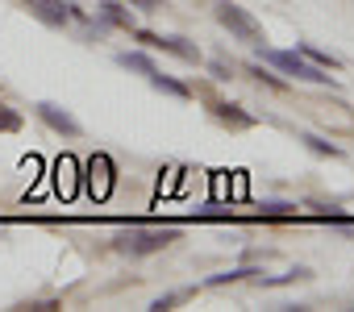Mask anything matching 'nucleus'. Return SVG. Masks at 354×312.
Segmentation results:
<instances>
[{"label":"nucleus","mask_w":354,"mask_h":312,"mask_svg":"<svg viewBox=\"0 0 354 312\" xmlns=\"http://www.w3.org/2000/svg\"><path fill=\"white\" fill-rule=\"evenodd\" d=\"M129 9H142V13H158V9H167L162 0H125Z\"/></svg>","instance_id":"obj_21"},{"label":"nucleus","mask_w":354,"mask_h":312,"mask_svg":"<svg viewBox=\"0 0 354 312\" xmlns=\"http://www.w3.org/2000/svg\"><path fill=\"white\" fill-rule=\"evenodd\" d=\"M263 217H296V204H279V200H271V204H263Z\"/></svg>","instance_id":"obj_19"},{"label":"nucleus","mask_w":354,"mask_h":312,"mask_svg":"<svg viewBox=\"0 0 354 312\" xmlns=\"http://www.w3.org/2000/svg\"><path fill=\"white\" fill-rule=\"evenodd\" d=\"M188 295H192V287H184V291H167V295L150 300V312H167V308H175V304H184Z\"/></svg>","instance_id":"obj_18"},{"label":"nucleus","mask_w":354,"mask_h":312,"mask_svg":"<svg viewBox=\"0 0 354 312\" xmlns=\"http://www.w3.org/2000/svg\"><path fill=\"white\" fill-rule=\"evenodd\" d=\"M313 154H321V159H342V146H333V142H325V137H317V133H308V129H300L296 133Z\"/></svg>","instance_id":"obj_13"},{"label":"nucleus","mask_w":354,"mask_h":312,"mask_svg":"<svg viewBox=\"0 0 354 312\" xmlns=\"http://www.w3.org/2000/svg\"><path fill=\"white\" fill-rule=\"evenodd\" d=\"M21 125H26V117H21L13 104L0 100V133H21Z\"/></svg>","instance_id":"obj_16"},{"label":"nucleus","mask_w":354,"mask_h":312,"mask_svg":"<svg viewBox=\"0 0 354 312\" xmlns=\"http://www.w3.org/2000/svg\"><path fill=\"white\" fill-rule=\"evenodd\" d=\"M259 271L254 266H238V271H221V275H213L209 279V287H225V283H238V279H254Z\"/></svg>","instance_id":"obj_17"},{"label":"nucleus","mask_w":354,"mask_h":312,"mask_svg":"<svg viewBox=\"0 0 354 312\" xmlns=\"http://www.w3.org/2000/svg\"><path fill=\"white\" fill-rule=\"evenodd\" d=\"M175 237H180V229L175 225H125L117 237H113V250L125 254V258H150L158 250H167Z\"/></svg>","instance_id":"obj_1"},{"label":"nucleus","mask_w":354,"mask_h":312,"mask_svg":"<svg viewBox=\"0 0 354 312\" xmlns=\"http://www.w3.org/2000/svg\"><path fill=\"white\" fill-rule=\"evenodd\" d=\"M117 63H121L125 71H138V75H146V79L158 71V63H154L146 50H121V55H117Z\"/></svg>","instance_id":"obj_11"},{"label":"nucleus","mask_w":354,"mask_h":312,"mask_svg":"<svg viewBox=\"0 0 354 312\" xmlns=\"http://www.w3.org/2000/svg\"><path fill=\"white\" fill-rule=\"evenodd\" d=\"M296 50H300V55H304L308 63L325 67V71H342V59H337V55H329V50H317V46H308V42H300Z\"/></svg>","instance_id":"obj_14"},{"label":"nucleus","mask_w":354,"mask_h":312,"mask_svg":"<svg viewBox=\"0 0 354 312\" xmlns=\"http://www.w3.org/2000/svg\"><path fill=\"white\" fill-rule=\"evenodd\" d=\"M142 46H150V50H162V55H175V59H184V63H205V55H201V46L196 42H188V38H180V34H150V30H129Z\"/></svg>","instance_id":"obj_4"},{"label":"nucleus","mask_w":354,"mask_h":312,"mask_svg":"<svg viewBox=\"0 0 354 312\" xmlns=\"http://www.w3.org/2000/svg\"><path fill=\"white\" fill-rule=\"evenodd\" d=\"M21 308H34V312H55V308H63L59 300H30V304H21Z\"/></svg>","instance_id":"obj_22"},{"label":"nucleus","mask_w":354,"mask_h":312,"mask_svg":"<svg viewBox=\"0 0 354 312\" xmlns=\"http://www.w3.org/2000/svg\"><path fill=\"white\" fill-rule=\"evenodd\" d=\"M259 55H263V63H271L283 75H296V79H308V84H321V88H337V75H329L325 67L308 63L300 50H271V46L259 42Z\"/></svg>","instance_id":"obj_2"},{"label":"nucleus","mask_w":354,"mask_h":312,"mask_svg":"<svg viewBox=\"0 0 354 312\" xmlns=\"http://www.w3.org/2000/svg\"><path fill=\"white\" fill-rule=\"evenodd\" d=\"M213 17H217V26H221L230 38H238V42H250V46L267 42V38H263V26L254 21V13L242 9L238 0H213Z\"/></svg>","instance_id":"obj_3"},{"label":"nucleus","mask_w":354,"mask_h":312,"mask_svg":"<svg viewBox=\"0 0 354 312\" xmlns=\"http://www.w3.org/2000/svg\"><path fill=\"white\" fill-rule=\"evenodd\" d=\"M246 75L254 79V84H263V88H271V92H283L288 88V79H279V75H271L263 63H246Z\"/></svg>","instance_id":"obj_15"},{"label":"nucleus","mask_w":354,"mask_h":312,"mask_svg":"<svg viewBox=\"0 0 354 312\" xmlns=\"http://www.w3.org/2000/svg\"><path fill=\"white\" fill-rule=\"evenodd\" d=\"M150 88H154V92H167V96H175V100H192V88H188V84L171 79V75H162V71L150 75Z\"/></svg>","instance_id":"obj_12"},{"label":"nucleus","mask_w":354,"mask_h":312,"mask_svg":"<svg viewBox=\"0 0 354 312\" xmlns=\"http://www.w3.org/2000/svg\"><path fill=\"white\" fill-rule=\"evenodd\" d=\"M75 171H80V167H75L71 154H63V159L55 163V192H59L63 200H71V196H75V179H80Z\"/></svg>","instance_id":"obj_9"},{"label":"nucleus","mask_w":354,"mask_h":312,"mask_svg":"<svg viewBox=\"0 0 354 312\" xmlns=\"http://www.w3.org/2000/svg\"><path fill=\"white\" fill-rule=\"evenodd\" d=\"M213 117L225 129H254V117L242 113V104H230V100H213Z\"/></svg>","instance_id":"obj_8"},{"label":"nucleus","mask_w":354,"mask_h":312,"mask_svg":"<svg viewBox=\"0 0 354 312\" xmlns=\"http://www.w3.org/2000/svg\"><path fill=\"white\" fill-rule=\"evenodd\" d=\"M209 71H213V79H221V84H225V79H234V67H230V63H221V59H213V63H209Z\"/></svg>","instance_id":"obj_20"},{"label":"nucleus","mask_w":354,"mask_h":312,"mask_svg":"<svg viewBox=\"0 0 354 312\" xmlns=\"http://www.w3.org/2000/svg\"><path fill=\"white\" fill-rule=\"evenodd\" d=\"M30 5V13L42 21V26H50V30H67V0H26Z\"/></svg>","instance_id":"obj_7"},{"label":"nucleus","mask_w":354,"mask_h":312,"mask_svg":"<svg viewBox=\"0 0 354 312\" xmlns=\"http://www.w3.org/2000/svg\"><path fill=\"white\" fill-rule=\"evenodd\" d=\"M84 171H88V175H84L88 196H92V200H109V192H113V184H117V167H113V159H109V154H92Z\"/></svg>","instance_id":"obj_5"},{"label":"nucleus","mask_w":354,"mask_h":312,"mask_svg":"<svg viewBox=\"0 0 354 312\" xmlns=\"http://www.w3.org/2000/svg\"><path fill=\"white\" fill-rule=\"evenodd\" d=\"M96 13H100V21L104 26H117V30H133V13L125 9V5H117V0H100V5H96Z\"/></svg>","instance_id":"obj_10"},{"label":"nucleus","mask_w":354,"mask_h":312,"mask_svg":"<svg viewBox=\"0 0 354 312\" xmlns=\"http://www.w3.org/2000/svg\"><path fill=\"white\" fill-rule=\"evenodd\" d=\"M34 113H38L55 133H63V137H80V133H84V125H80L63 104H55V100H38V104H34Z\"/></svg>","instance_id":"obj_6"}]
</instances>
